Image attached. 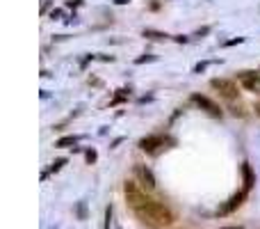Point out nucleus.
<instances>
[{"instance_id":"obj_5","label":"nucleus","mask_w":260,"mask_h":229,"mask_svg":"<svg viewBox=\"0 0 260 229\" xmlns=\"http://www.w3.org/2000/svg\"><path fill=\"white\" fill-rule=\"evenodd\" d=\"M192 101H194L201 110H206L208 114H213V117H221V108H219L213 99L203 97V94H192Z\"/></svg>"},{"instance_id":"obj_6","label":"nucleus","mask_w":260,"mask_h":229,"mask_svg":"<svg viewBox=\"0 0 260 229\" xmlns=\"http://www.w3.org/2000/svg\"><path fill=\"white\" fill-rule=\"evenodd\" d=\"M237 83L242 85L244 90H249V92H258L260 76L256 71H240V73H237Z\"/></svg>"},{"instance_id":"obj_12","label":"nucleus","mask_w":260,"mask_h":229,"mask_svg":"<svg viewBox=\"0 0 260 229\" xmlns=\"http://www.w3.org/2000/svg\"><path fill=\"white\" fill-rule=\"evenodd\" d=\"M64 165H66V158H57V161L50 165V170H48V172H53V174H55V172H59V170L64 168Z\"/></svg>"},{"instance_id":"obj_3","label":"nucleus","mask_w":260,"mask_h":229,"mask_svg":"<svg viewBox=\"0 0 260 229\" xmlns=\"http://www.w3.org/2000/svg\"><path fill=\"white\" fill-rule=\"evenodd\" d=\"M210 85H213L215 90L221 94L224 99H228V101H233V99H237V85L233 83V80H228V78H213L210 80Z\"/></svg>"},{"instance_id":"obj_7","label":"nucleus","mask_w":260,"mask_h":229,"mask_svg":"<svg viewBox=\"0 0 260 229\" xmlns=\"http://www.w3.org/2000/svg\"><path fill=\"white\" fill-rule=\"evenodd\" d=\"M135 174L139 176V181H142V186L146 190H155V176L146 165H135Z\"/></svg>"},{"instance_id":"obj_17","label":"nucleus","mask_w":260,"mask_h":229,"mask_svg":"<svg viewBox=\"0 0 260 229\" xmlns=\"http://www.w3.org/2000/svg\"><path fill=\"white\" fill-rule=\"evenodd\" d=\"M208 64H210V62H199V64L194 66V71H196V73H201V71H206V69H208Z\"/></svg>"},{"instance_id":"obj_2","label":"nucleus","mask_w":260,"mask_h":229,"mask_svg":"<svg viewBox=\"0 0 260 229\" xmlns=\"http://www.w3.org/2000/svg\"><path fill=\"white\" fill-rule=\"evenodd\" d=\"M126 199H128V204L132 206V211H135V209L146 204L151 197H146V193H144L142 188H137L132 181H128V183H126Z\"/></svg>"},{"instance_id":"obj_15","label":"nucleus","mask_w":260,"mask_h":229,"mask_svg":"<svg viewBox=\"0 0 260 229\" xmlns=\"http://www.w3.org/2000/svg\"><path fill=\"white\" fill-rule=\"evenodd\" d=\"M78 216H80V220H85V218H87V209H85L83 202L78 204Z\"/></svg>"},{"instance_id":"obj_23","label":"nucleus","mask_w":260,"mask_h":229,"mask_svg":"<svg viewBox=\"0 0 260 229\" xmlns=\"http://www.w3.org/2000/svg\"><path fill=\"white\" fill-rule=\"evenodd\" d=\"M256 113H258V114H260V103H256Z\"/></svg>"},{"instance_id":"obj_22","label":"nucleus","mask_w":260,"mask_h":229,"mask_svg":"<svg viewBox=\"0 0 260 229\" xmlns=\"http://www.w3.org/2000/svg\"><path fill=\"white\" fill-rule=\"evenodd\" d=\"M221 229H244V227H240V225H237V227H221Z\"/></svg>"},{"instance_id":"obj_14","label":"nucleus","mask_w":260,"mask_h":229,"mask_svg":"<svg viewBox=\"0 0 260 229\" xmlns=\"http://www.w3.org/2000/svg\"><path fill=\"white\" fill-rule=\"evenodd\" d=\"M110 220H112V206L105 209V229H110Z\"/></svg>"},{"instance_id":"obj_20","label":"nucleus","mask_w":260,"mask_h":229,"mask_svg":"<svg viewBox=\"0 0 260 229\" xmlns=\"http://www.w3.org/2000/svg\"><path fill=\"white\" fill-rule=\"evenodd\" d=\"M173 39H176V42H180V44L187 42V37H185V35H178V37H173Z\"/></svg>"},{"instance_id":"obj_8","label":"nucleus","mask_w":260,"mask_h":229,"mask_svg":"<svg viewBox=\"0 0 260 229\" xmlns=\"http://www.w3.org/2000/svg\"><path fill=\"white\" fill-rule=\"evenodd\" d=\"M162 145H165V138H162V135H148V138L139 140V149L148 151V154H155V149Z\"/></svg>"},{"instance_id":"obj_1","label":"nucleus","mask_w":260,"mask_h":229,"mask_svg":"<svg viewBox=\"0 0 260 229\" xmlns=\"http://www.w3.org/2000/svg\"><path fill=\"white\" fill-rule=\"evenodd\" d=\"M135 213L142 218L144 223L158 225V227H169V225H173V220H176V216H173L162 202H155V199H148L144 206L135 209Z\"/></svg>"},{"instance_id":"obj_16","label":"nucleus","mask_w":260,"mask_h":229,"mask_svg":"<svg viewBox=\"0 0 260 229\" xmlns=\"http://www.w3.org/2000/svg\"><path fill=\"white\" fill-rule=\"evenodd\" d=\"M85 156H87V163H96V151L94 149H87Z\"/></svg>"},{"instance_id":"obj_11","label":"nucleus","mask_w":260,"mask_h":229,"mask_svg":"<svg viewBox=\"0 0 260 229\" xmlns=\"http://www.w3.org/2000/svg\"><path fill=\"white\" fill-rule=\"evenodd\" d=\"M78 140H80V135H66V138H59L55 142V147H71V145H76Z\"/></svg>"},{"instance_id":"obj_10","label":"nucleus","mask_w":260,"mask_h":229,"mask_svg":"<svg viewBox=\"0 0 260 229\" xmlns=\"http://www.w3.org/2000/svg\"><path fill=\"white\" fill-rule=\"evenodd\" d=\"M144 37L153 39V42H165V39H169L167 32H160V30H144Z\"/></svg>"},{"instance_id":"obj_19","label":"nucleus","mask_w":260,"mask_h":229,"mask_svg":"<svg viewBox=\"0 0 260 229\" xmlns=\"http://www.w3.org/2000/svg\"><path fill=\"white\" fill-rule=\"evenodd\" d=\"M244 39L242 37H237V39H231V42H226V46H235V44H242Z\"/></svg>"},{"instance_id":"obj_13","label":"nucleus","mask_w":260,"mask_h":229,"mask_svg":"<svg viewBox=\"0 0 260 229\" xmlns=\"http://www.w3.org/2000/svg\"><path fill=\"white\" fill-rule=\"evenodd\" d=\"M155 60V55H142V57H137V64H144V62H153Z\"/></svg>"},{"instance_id":"obj_4","label":"nucleus","mask_w":260,"mask_h":229,"mask_svg":"<svg viewBox=\"0 0 260 229\" xmlns=\"http://www.w3.org/2000/svg\"><path fill=\"white\" fill-rule=\"evenodd\" d=\"M247 190H244V188H242V190H240V193H235V195H233V197L231 199H228V202H226V204H221V206H219V209H217V216H228V213H233V211H235V209H237V206H242V202H244V199H247Z\"/></svg>"},{"instance_id":"obj_21","label":"nucleus","mask_w":260,"mask_h":229,"mask_svg":"<svg viewBox=\"0 0 260 229\" xmlns=\"http://www.w3.org/2000/svg\"><path fill=\"white\" fill-rule=\"evenodd\" d=\"M117 5H126V2H130V0H114Z\"/></svg>"},{"instance_id":"obj_9","label":"nucleus","mask_w":260,"mask_h":229,"mask_svg":"<svg viewBox=\"0 0 260 229\" xmlns=\"http://www.w3.org/2000/svg\"><path fill=\"white\" fill-rule=\"evenodd\" d=\"M242 176H244V190H251L256 183V176H254V170H251V165L249 163H242Z\"/></svg>"},{"instance_id":"obj_18","label":"nucleus","mask_w":260,"mask_h":229,"mask_svg":"<svg viewBox=\"0 0 260 229\" xmlns=\"http://www.w3.org/2000/svg\"><path fill=\"white\" fill-rule=\"evenodd\" d=\"M126 97H128V94H126V90H121V94H117V97L112 99V103H121V101H124Z\"/></svg>"}]
</instances>
